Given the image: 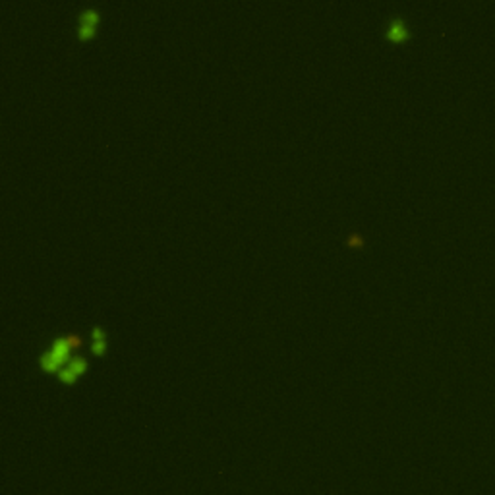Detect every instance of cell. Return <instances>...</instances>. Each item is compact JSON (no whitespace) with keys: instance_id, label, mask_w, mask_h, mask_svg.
Returning a JSON list of instances; mask_svg holds the SVG:
<instances>
[{"instance_id":"cell-1","label":"cell","mask_w":495,"mask_h":495,"mask_svg":"<svg viewBox=\"0 0 495 495\" xmlns=\"http://www.w3.org/2000/svg\"><path fill=\"white\" fill-rule=\"evenodd\" d=\"M385 35H387V39H391L393 43H400V41L408 39L410 31H408L406 21H404L400 16H393V18L387 21Z\"/></svg>"},{"instance_id":"cell-2","label":"cell","mask_w":495,"mask_h":495,"mask_svg":"<svg viewBox=\"0 0 495 495\" xmlns=\"http://www.w3.org/2000/svg\"><path fill=\"white\" fill-rule=\"evenodd\" d=\"M51 352L55 354L62 364L70 360V358H68V354H70V344H68L66 337H56L55 340H53V344H51Z\"/></svg>"},{"instance_id":"cell-3","label":"cell","mask_w":495,"mask_h":495,"mask_svg":"<svg viewBox=\"0 0 495 495\" xmlns=\"http://www.w3.org/2000/svg\"><path fill=\"white\" fill-rule=\"evenodd\" d=\"M39 362H41V368H43L45 372H58V370L62 368V362L56 358L51 350L43 352L41 358H39Z\"/></svg>"},{"instance_id":"cell-4","label":"cell","mask_w":495,"mask_h":495,"mask_svg":"<svg viewBox=\"0 0 495 495\" xmlns=\"http://www.w3.org/2000/svg\"><path fill=\"white\" fill-rule=\"evenodd\" d=\"M66 366H68L76 376H81V374L85 372V368H87V362H85L81 356H74V358H70V360L66 362Z\"/></svg>"},{"instance_id":"cell-5","label":"cell","mask_w":495,"mask_h":495,"mask_svg":"<svg viewBox=\"0 0 495 495\" xmlns=\"http://www.w3.org/2000/svg\"><path fill=\"white\" fill-rule=\"evenodd\" d=\"M79 23H89V25H95V21L99 20V12L95 8H85L79 12Z\"/></svg>"},{"instance_id":"cell-6","label":"cell","mask_w":495,"mask_h":495,"mask_svg":"<svg viewBox=\"0 0 495 495\" xmlns=\"http://www.w3.org/2000/svg\"><path fill=\"white\" fill-rule=\"evenodd\" d=\"M58 377H60V381H64V383H74L78 376H76L68 366H62V368L58 370Z\"/></svg>"},{"instance_id":"cell-7","label":"cell","mask_w":495,"mask_h":495,"mask_svg":"<svg viewBox=\"0 0 495 495\" xmlns=\"http://www.w3.org/2000/svg\"><path fill=\"white\" fill-rule=\"evenodd\" d=\"M95 33V25H89V23H78V37L85 39V37H91Z\"/></svg>"},{"instance_id":"cell-8","label":"cell","mask_w":495,"mask_h":495,"mask_svg":"<svg viewBox=\"0 0 495 495\" xmlns=\"http://www.w3.org/2000/svg\"><path fill=\"white\" fill-rule=\"evenodd\" d=\"M346 244L352 246V248H362V246H364V238H362L358 232H352V234L346 238Z\"/></svg>"},{"instance_id":"cell-9","label":"cell","mask_w":495,"mask_h":495,"mask_svg":"<svg viewBox=\"0 0 495 495\" xmlns=\"http://www.w3.org/2000/svg\"><path fill=\"white\" fill-rule=\"evenodd\" d=\"M105 348H107V340H105V338H103V340H93V342H91V350H93L95 354H103Z\"/></svg>"},{"instance_id":"cell-10","label":"cell","mask_w":495,"mask_h":495,"mask_svg":"<svg viewBox=\"0 0 495 495\" xmlns=\"http://www.w3.org/2000/svg\"><path fill=\"white\" fill-rule=\"evenodd\" d=\"M64 337H66V340H68L70 348H72V346H79V344H81V337H79V335H76V333H70V335H64Z\"/></svg>"},{"instance_id":"cell-11","label":"cell","mask_w":495,"mask_h":495,"mask_svg":"<svg viewBox=\"0 0 495 495\" xmlns=\"http://www.w3.org/2000/svg\"><path fill=\"white\" fill-rule=\"evenodd\" d=\"M91 338H93V340H103V338H105V331L101 329L99 325H95V327L91 329Z\"/></svg>"}]
</instances>
